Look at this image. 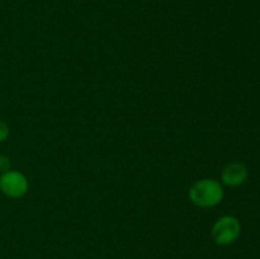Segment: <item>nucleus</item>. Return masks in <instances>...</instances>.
<instances>
[{
	"instance_id": "6",
	"label": "nucleus",
	"mask_w": 260,
	"mask_h": 259,
	"mask_svg": "<svg viewBox=\"0 0 260 259\" xmlns=\"http://www.w3.org/2000/svg\"><path fill=\"white\" fill-rule=\"evenodd\" d=\"M9 136V126L5 121L0 119V142L5 141Z\"/></svg>"
},
{
	"instance_id": "1",
	"label": "nucleus",
	"mask_w": 260,
	"mask_h": 259,
	"mask_svg": "<svg viewBox=\"0 0 260 259\" xmlns=\"http://www.w3.org/2000/svg\"><path fill=\"white\" fill-rule=\"evenodd\" d=\"M189 198L196 206L202 208L217 206L223 198V188L216 179L197 180L189 189Z\"/></svg>"
},
{
	"instance_id": "4",
	"label": "nucleus",
	"mask_w": 260,
	"mask_h": 259,
	"mask_svg": "<svg viewBox=\"0 0 260 259\" xmlns=\"http://www.w3.org/2000/svg\"><path fill=\"white\" fill-rule=\"evenodd\" d=\"M248 178V169L241 163H231L222 170L221 179L229 187H239Z\"/></svg>"
},
{
	"instance_id": "2",
	"label": "nucleus",
	"mask_w": 260,
	"mask_h": 259,
	"mask_svg": "<svg viewBox=\"0 0 260 259\" xmlns=\"http://www.w3.org/2000/svg\"><path fill=\"white\" fill-rule=\"evenodd\" d=\"M241 231L240 222L234 216H222L212 226L211 236L217 245L225 246L233 244L239 238Z\"/></svg>"
},
{
	"instance_id": "3",
	"label": "nucleus",
	"mask_w": 260,
	"mask_h": 259,
	"mask_svg": "<svg viewBox=\"0 0 260 259\" xmlns=\"http://www.w3.org/2000/svg\"><path fill=\"white\" fill-rule=\"evenodd\" d=\"M0 190L9 198H20L27 193L28 179L22 172L8 170L0 175Z\"/></svg>"
},
{
	"instance_id": "5",
	"label": "nucleus",
	"mask_w": 260,
	"mask_h": 259,
	"mask_svg": "<svg viewBox=\"0 0 260 259\" xmlns=\"http://www.w3.org/2000/svg\"><path fill=\"white\" fill-rule=\"evenodd\" d=\"M10 170V159L4 154H0V173H5Z\"/></svg>"
}]
</instances>
